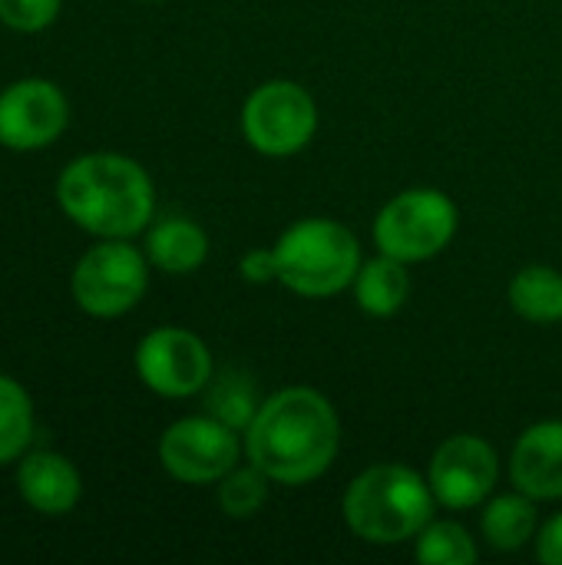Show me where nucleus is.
<instances>
[{"label":"nucleus","instance_id":"nucleus-24","mask_svg":"<svg viewBox=\"0 0 562 565\" xmlns=\"http://www.w3.org/2000/svg\"><path fill=\"white\" fill-rule=\"evenodd\" d=\"M537 556L540 563L562 565V513L550 516L537 533Z\"/></svg>","mask_w":562,"mask_h":565},{"label":"nucleus","instance_id":"nucleus-6","mask_svg":"<svg viewBox=\"0 0 562 565\" xmlns=\"http://www.w3.org/2000/svg\"><path fill=\"white\" fill-rule=\"evenodd\" d=\"M460 212L441 189H407L374 218V245L404 265L437 258L457 235Z\"/></svg>","mask_w":562,"mask_h":565},{"label":"nucleus","instance_id":"nucleus-11","mask_svg":"<svg viewBox=\"0 0 562 565\" xmlns=\"http://www.w3.org/2000/svg\"><path fill=\"white\" fill-rule=\"evenodd\" d=\"M70 126L66 93L43 76H23L0 89V146L36 152L53 146Z\"/></svg>","mask_w":562,"mask_h":565},{"label":"nucleus","instance_id":"nucleus-12","mask_svg":"<svg viewBox=\"0 0 562 565\" xmlns=\"http://www.w3.org/2000/svg\"><path fill=\"white\" fill-rule=\"evenodd\" d=\"M17 493L40 516H66L83 497V477L56 450H26L17 460Z\"/></svg>","mask_w":562,"mask_h":565},{"label":"nucleus","instance_id":"nucleus-3","mask_svg":"<svg viewBox=\"0 0 562 565\" xmlns=\"http://www.w3.org/2000/svg\"><path fill=\"white\" fill-rule=\"evenodd\" d=\"M437 500L417 470L404 463H374L344 490L341 513L348 530L371 546H401L434 520Z\"/></svg>","mask_w":562,"mask_h":565},{"label":"nucleus","instance_id":"nucleus-17","mask_svg":"<svg viewBox=\"0 0 562 565\" xmlns=\"http://www.w3.org/2000/svg\"><path fill=\"white\" fill-rule=\"evenodd\" d=\"M510 308L530 324L562 321V271L550 265H527L507 288Z\"/></svg>","mask_w":562,"mask_h":565},{"label":"nucleus","instance_id":"nucleus-2","mask_svg":"<svg viewBox=\"0 0 562 565\" xmlns=\"http://www.w3.org/2000/svg\"><path fill=\"white\" fill-rule=\"evenodd\" d=\"M56 205L93 238H136L156 218V185L123 152H86L56 175Z\"/></svg>","mask_w":562,"mask_h":565},{"label":"nucleus","instance_id":"nucleus-25","mask_svg":"<svg viewBox=\"0 0 562 565\" xmlns=\"http://www.w3.org/2000/svg\"><path fill=\"white\" fill-rule=\"evenodd\" d=\"M146 3H162V0H146Z\"/></svg>","mask_w":562,"mask_h":565},{"label":"nucleus","instance_id":"nucleus-10","mask_svg":"<svg viewBox=\"0 0 562 565\" xmlns=\"http://www.w3.org/2000/svg\"><path fill=\"white\" fill-rule=\"evenodd\" d=\"M427 483L434 490L437 507L464 513L487 503L500 483V457L477 434L447 437L427 467Z\"/></svg>","mask_w":562,"mask_h":565},{"label":"nucleus","instance_id":"nucleus-4","mask_svg":"<svg viewBox=\"0 0 562 565\" xmlns=\"http://www.w3.org/2000/svg\"><path fill=\"white\" fill-rule=\"evenodd\" d=\"M272 248L278 281L298 298H335L354 285L361 268V245L338 218H298Z\"/></svg>","mask_w":562,"mask_h":565},{"label":"nucleus","instance_id":"nucleus-13","mask_svg":"<svg viewBox=\"0 0 562 565\" xmlns=\"http://www.w3.org/2000/svg\"><path fill=\"white\" fill-rule=\"evenodd\" d=\"M510 483L537 503L562 500V420H540L510 454Z\"/></svg>","mask_w":562,"mask_h":565},{"label":"nucleus","instance_id":"nucleus-8","mask_svg":"<svg viewBox=\"0 0 562 565\" xmlns=\"http://www.w3.org/2000/svg\"><path fill=\"white\" fill-rule=\"evenodd\" d=\"M132 364L142 387L166 401L195 397L215 377V361L209 344L195 331L176 324H162L142 334Z\"/></svg>","mask_w":562,"mask_h":565},{"label":"nucleus","instance_id":"nucleus-1","mask_svg":"<svg viewBox=\"0 0 562 565\" xmlns=\"http://www.w3.org/2000/svg\"><path fill=\"white\" fill-rule=\"evenodd\" d=\"M245 460L278 487H305L331 470L341 450L335 404L315 387H285L258 404L242 434Z\"/></svg>","mask_w":562,"mask_h":565},{"label":"nucleus","instance_id":"nucleus-15","mask_svg":"<svg viewBox=\"0 0 562 565\" xmlns=\"http://www.w3.org/2000/svg\"><path fill=\"white\" fill-rule=\"evenodd\" d=\"M480 533L490 550L497 553H517L540 533V513L537 500L527 493H500L484 503L480 513Z\"/></svg>","mask_w":562,"mask_h":565},{"label":"nucleus","instance_id":"nucleus-18","mask_svg":"<svg viewBox=\"0 0 562 565\" xmlns=\"http://www.w3.org/2000/svg\"><path fill=\"white\" fill-rule=\"evenodd\" d=\"M36 434V411H33V397L30 391L10 377L0 374V467L17 463Z\"/></svg>","mask_w":562,"mask_h":565},{"label":"nucleus","instance_id":"nucleus-23","mask_svg":"<svg viewBox=\"0 0 562 565\" xmlns=\"http://www.w3.org/2000/svg\"><path fill=\"white\" fill-rule=\"evenodd\" d=\"M238 275L248 285H268L278 281V262H275V248H252L242 255L238 262Z\"/></svg>","mask_w":562,"mask_h":565},{"label":"nucleus","instance_id":"nucleus-21","mask_svg":"<svg viewBox=\"0 0 562 565\" xmlns=\"http://www.w3.org/2000/svg\"><path fill=\"white\" fill-rule=\"evenodd\" d=\"M258 397L248 377H242L238 371H225L219 377L209 381L205 387V407L212 417H219L222 424H229L232 430L245 434V427L252 424L255 411H258Z\"/></svg>","mask_w":562,"mask_h":565},{"label":"nucleus","instance_id":"nucleus-22","mask_svg":"<svg viewBox=\"0 0 562 565\" xmlns=\"http://www.w3.org/2000/svg\"><path fill=\"white\" fill-rule=\"evenodd\" d=\"M60 10L63 0H0V23L17 33H43Z\"/></svg>","mask_w":562,"mask_h":565},{"label":"nucleus","instance_id":"nucleus-14","mask_svg":"<svg viewBox=\"0 0 562 565\" xmlns=\"http://www.w3.org/2000/svg\"><path fill=\"white\" fill-rule=\"evenodd\" d=\"M142 252L162 275H192L209 258V235L185 215H166L146 228Z\"/></svg>","mask_w":562,"mask_h":565},{"label":"nucleus","instance_id":"nucleus-16","mask_svg":"<svg viewBox=\"0 0 562 565\" xmlns=\"http://www.w3.org/2000/svg\"><path fill=\"white\" fill-rule=\"evenodd\" d=\"M351 291H354V301H358V308L364 315H371V318H391L411 298L407 265L397 262V258H391V255H378L371 262H361Z\"/></svg>","mask_w":562,"mask_h":565},{"label":"nucleus","instance_id":"nucleus-20","mask_svg":"<svg viewBox=\"0 0 562 565\" xmlns=\"http://www.w3.org/2000/svg\"><path fill=\"white\" fill-rule=\"evenodd\" d=\"M268 490L272 480L255 463H238L215 483V503L229 520H252L265 510Z\"/></svg>","mask_w":562,"mask_h":565},{"label":"nucleus","instance_id":"nucleus-7","mask_svg":"<svg viewBox=\"0 0 562 565\" xmlns=\"http://www.w3.org/2000/svg\"><path fill=\"white\" fill-rule=\"evenodd\" d=\"M242 132L255 152L288 159L315 139L318 103L295 79H268L248 93L242 106Z\"/></svg>","mask_w":562,"mask_h":565},{"label":"nucleus","instance_id":"nucleus-5","mask_svg":"<svg viewBox=\"0 0 562 565\" xmlns=\"http://www.w3.org/2000/svg\"><path fill=\"white\" fill-rule=\"evenodd\" d=\"M149 258L132 238H96L70 275V295L89 318L113 321L129 315L149 291Z\"/></svg>","mask_w":562,"mask_h":565},{"label":"nucleus","instance_id":"nucleus-19","mask_svg":"<svg viewBox=\"0 0 562 565\" xmlns=\"http://www.w3.org/2000/svg\"><path fill=\"white\" fill-rule=\"evenodd\" d=\"M477 556V540L454 520H431L414 536V559L424 565H470Z\"/></svg>","mask_w":562,"mask_h":565},{"label":"nucleus","instance_id":"nucleus-9","mask_svg":"<svg viewBox=\"0 0 562 565\" xmlns=\"http://www.w3.org/2000/svg\"><path fill=\"white\" fill-rule=\"evenodd\" d=\"M242 454H245L242 434L212 414L182 417L169 424L159 437L162 470L176 483H185V487L219 483L232 467H238Z\"/></svg>","mask_w":562,"mask_h":565}]
</instances>
